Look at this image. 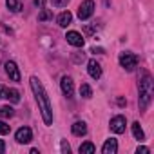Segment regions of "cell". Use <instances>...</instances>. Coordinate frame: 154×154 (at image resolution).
Masks as SVG:
<instances>
[{
	"label": "cell",
	"instance_id": "cell-12",
	"mask_svg": "<svg viewBox=\"0 0 154 154\" xmlns=\"http://www.w3.org/2000/svg\"><path fill=\"white\" fill-rule=\"evenodd\" d=\"M71 131H72L74 136H85L87 134V125H85V122H74Z\"/></svg>",
	"mask_w": 154,
	"mask_h": 154
},
{
	"label": "cell",
	"instance_id": "cell-19",
	"mask_svg": "<svg viewBox=\"0 0 154 154\" xmlns=\"http://www.w3.org/2000/svg\"><path fill=\"white\" fill-rule=\"evenodd\" d=\"M13 114H15V111H13V107H9V105H6V107L0 109V116H2V118H11Z\"/></svg>",
	"mask_w": 154,
	"mask_h": 154
},
{
	"label": "cell",
	"instance_id": "cell-21",
	"mask_svg": "<svg viewBox=\"0 0 154 154\" xmlns=\"http://www.w3.org/2000/svg\"><path fill=\"white\" fill-rule=\"evenodd\" d=\"M51 4H53L54 8H65V6L69 4V0H51Z\"/></svg>",
	"mask_w": 154,
	"mask_h": 154
},
{
	"label": "cell",
	"instance_id": "cell-15",
	"mask_svg": "<svg viewBox=\"0 0 154 154\" xmlns=\"http://www.w3.org/2000/svg\"><path fill=\"white\" fill-rule=\"evenodd\" d=\"M132 136L136 138V140H145V134H143V129L140 127V122H134L132 123Z\"/></svg>",
	"mask_w": 154,
	"mask_h": 154
},
{
	"label": "cell",
	"instance_id": "cell-27",
	"mask_svg": "<svg viewBox=\"0 0 154 154\" xmlns=\"http://www.w3.org/2000/svg\"><path fill=\"white\" fill-rule=\"evenodd\" d=\"M4 150H6V145H4V141H2V140H0V154H2Z\"/></svg>",
	"mask_w": 154,
	"mask_h": 154
},
{
	"label": "cell",
	"instance_id": "cell-22",
	"mask_svg": "<svg viewBox=\"0 0 154 154\" xmlns=\"http://www.w3.org/2000/svg\"><path fill=\"white\" fill-rule=\"evenodd\" d=\"M9 129H11V127H9L6 122H0V134H8V132H9Z\"/></svg>",
	"mask_w": 154,
	"mask_h": 154
},
{
	"label": "cell",
	"instance_id": "cell-18",
	"mask_svg": "<svg viewBox=\"0 0 154 154\" xmlns=\"http://www.w3.org/2000/svg\"><path fill=\"white\" fill-rule=\"evenodd\" d=\"M8 100H11L13 103H18L20 102V93L17 91V89H8V96H6Z\"/></svg>",
	"mask_w": 154,
	"mask_h": 154
},
{
	"label": "cell",
	"instance_id": "cell-5",
	"mask_svg": "<svg viewBox=\"0 0 154 154\" xmlns=\"http://www.w3.org/2000/svg\"><path fill=\"white\" fill-rule=\"evenodd\" d=\"M125 127H127V122H125V116H114L111 120V131L114 134H122L125 132Z\"/></svg>",
	"mask_w": 154,
	"mask_h": 154
},
{
	"label": "cell",
	"instance_id": "cell-9",
	"mask_svg": "<svg viewBox=\"0 0 154 154\" xmlns=\"http://www.w3.org/2000/svg\"><path fill=\"white\" fill-rule=\"evenodd\" d=\"M87 71H89V76L94 80H100V76H102V67L96 60H89L87 63Z\"/></svg>",
	"mask_w": 154,
	"mask_h": 154
},
{
	"label": "cell",
	"instance_id": "cell-20",
	"mask_svg": "<svg viewBox=\"0 0 154 154\" xmlns=\"http://www.w3.org/2000/svg\"><path fill=\"white\" fill-rule=\"evenodd\" d=\"M51 17H53V13H51L49 9H42L40 15H38V20H40V22H45V20H49Z\"/></svg>",
	"mask_w": 154,
	"mask_h": 154
},
{
	"label": "cell",
	"instance_id": "cell-13",
	"mask_svg": "<svg viewBox=\"0 0 154 154\" xmlns=\"http://www.w3.org/2000/svg\"><path fill=\"white\" fill-rule=\"evenodd\" d=\"M71 22H72V15H71V11H63V13L58 15V26H60V27H67Z\"/></svg>",
	"mask_w": 154,
	"mask_h": 154
},
{
	"label": "cell",
	"instance_id": "cell-7",
	"mask_svg": "<svg viewBox=\"0 0 154 154\" xmlns=\"http://www.w3.org/2000/svg\"><path fill=\"white\" fill-rule=\"evenodd\" d=\"M6 72L9 76V80L20 82V71H18V67H17L15 62H6Z\"/></svg>",
	"mask_w": 154,
	"mask_h": 154
},
{
	"label": "cell",
	"instance_id": "cell-26",
	"mask_svg": "<svg viewBox=\"0 0 154 154\" xmlns=\"http://www.w3.org/2000/svg\"><path fill=\"white\" fill-rule=\"evenodd\" d=\"M62 150H63V152H69V150H71V147H69L65 141H62Z\"/></svg>",
	"mask_w": 154,
	"mask_h": 154
},
{
	"label": "cell",
	"instance_id": "cell-2",
	"mask_svg": "<svg viewBox=\"0 0 154 154\" xmlns=\"http://www.w3.org/2000/svg\"><path fill=\"white\" fill-rule=\"evenodd\" d=\"M138 89H140L138 103H140V109L145 111V109L150 105V102H152V94H154V84H152V76H150V74H147V72L143 74V78L140 80Z\"/></svg>",
	"mask_w": 154,
	"mask_h": 154
},
{
	"label": "cell",
	"instance_id": "cell-16",
	"mask_svg": "<svg viewBox=\"0 0 154 154\" xmlns=\"http://www.w3.org/2000/svg\"><path fill=\"white\" fill-rule=\"evenodd\" d=\"M78 150H80V154H93V152L96 150V147H94L91 141H85V143H82V145H80V149H78Z\"/></svg>",
	"mask_w": 154,
	"mask_h": 154
},
{
	"label": "cell",
	"instance_id": "cell-1",
	"mask_svg": "<svg viewBox=\"0 0 154 154\" xmlns=\"http://www.w3.org/2000/svg\"><path fill=\"white\" fill-rule=\"evenodd\" d=\"M31 89L35 93V98L38 102V107H40V112H42V120L45 125H51L53 123V105H51V100L42 85V82L36 78V76H31Z\"/></svg>",
	"mask_w": 154,
	"mask_h": 154
},
{
	"label": "cell",
	"instance_id": "cell-25",
	"mask_svg": "<svg viewBox=\"0 0 154 154\" xmlns=\"http://www.w3.org/2000/svg\"><path fill=\"white\" fill-rule=\"evenodd\" d=\"M44 4H45V0H35V6H36V8H40V9L44 8Z\"/></svg>",
	"mask_w": 154,
	"mask_h": 154
},
{
	"label": "cell",
	"instance_id": "cell-24",
	"mask_svg": "<svg viewBox=\"0 0 154 154\" xmlns=\"http://www.w3.org/2000/svg\"><path fill=\"white\" fill-rule=\"evenodd\" d=\"M6 96H8V87L0 85V98H6Z\"/></svg>",
	"mask_w": 154,
	"mask_h": 154
},
{
	"label": "cell",
	"instance_id": "cell-28",
	"mask_svg": "<svg viewBox=\"0 0 154 154\" xmlns=\"http://www.w3.org/2000/svg\"><path fill=\"white\" fill-rule=\"evenodd\" d=\"M125 103H127V102H125V100H123V98H118V105H120V107H123V105H125Z\"/></svg>",
	"mask_w": 154,
	"mask_h": 154
},
{
	"label": "cell",
	"instance_id": "cell-14",
	"mask_svg": "<svg viewBox=\"0 0 154 154\" xmlns=\"http://www.w3.org/2000/svg\"><path fill=\"white\" fill-rule=\"evenodd\" d=\"M6 6L9 11L18 13V11H22V0H6Z\"/></svg>",
	"mask_w": 154,
	"mask_h": 154
},
{
	"label": "cell",
	"instance_id": "cell-10",
	"mask_svg": "<svg viewBox=\"0 0 154 154\" xmlns=\"http://www.w3.org/2000/svg\"><path fill=\"white\" fill-rule=\"evenodd\" d=\"M60 87H62V93H63L65 96H72V93H74V85H72L71 76H62Z\"/></svg>",
	"mask_w": 154,
	"mask_h": 154
},
{
	"label": "cell",
	"instance_id": "cell-3",
	"mask_svg": "<svg viewBox=\"0 0 154 154\" xmlns=\"http://www.w3.org/2000/svg\"><path fill=\"white\" fill-rule=\"evenodd\" d=\"M120 65L125 71H134L138 65V56L134 53H122L120 54Z\"/></svg>",
	"mask_w": 154,
	"mask_h": 154
},
{
	"label": "cell",
	"instance_id": "cell-6",
	"mask_svg": "<svg viewBox=\"0 0 154 154\" xmlns=\"http://www.w3.org/2000/svg\"><path fill=\"white\" fill-rule=\"evenodd\" d=\"M15 138H17L18 143H29V141L33 140V132H31L29 127H20V129L17 131Z\"/></svg>",
	"mask_w": 154,
	"mask_h": 154
},
{
	"label": "cell",
	"instance_id": "cell-23",
	"mask_svg": "<svg viewBox=\"0 0 154 154\" xmlns=\"http://www.w3.org/2000/svg\"><path fill=\"white\" fill-rule=\"evenodd\" d=\"M136 152H138V154H149L150 150H149L147 147H143V145H141V147H138V149H136Z\"/></svg>",
	"mask_w": 154,
	"mask_h": 154
},
{
	"label": "cell",
	"instance_id": "cell-17",
	"mask_svg": "<svg viewBox=\"0 0 154 154\" xmlns=\"http://www.w3.org/2000/svg\"><path fill=\"white\" fill-rule=\"evenodd\" d=\"M80 96H82V98H91V96H93V89H91L89 84H82V87H80Z\"/></svg>",
	"mask_w": 154,
	"mask_h": 154
},
{
	"label": "cell",
	"instance_id": "cell-4",
	"mask_svg": "<svg viewBox=\"0 0 154 154\" xmlns=\"http://www.w3.org/2000/svg\"><path fill=\"white\" fill-rule=\"evenodd\" d=\"M93 13H94V2H93V0H85V2L80 4V8H78V18L80 20L91 18Z\"/></svg>",
	"mask_w": 154,
	"mask_h": 154
},
{
	"label": "cell",
	"instance_id": "cell-11",
	"mask_svg": "<svg viewBox=\"0 0 154 154\" xmlns=\"http://www.w3.org/2000/svg\"><path fill=\"white\" fill-rule=\"evenodd\" d=\"M102 152H103V154H116V152H118V141H116L114 138H109V140L103 143Z\"/></svg>",
	"mask_w": 154,
	"mask_h": 154
},
{
	"label": "cell",
	"instance_id": "cell-8",
	"mask_svg": "<svg viewBox=\"0 0 154 154\" xmlns=\"http://www.w3.org/2000/svg\"><path fill=\"white\" fill-rule=\"evenodd\" d=\"M65 38H67V42H69L71 45H74V47H84V36H82L78 31H69Z\"/></svg>",
	"mask_w": 154,
	"mask_h": 154
}]
</instances>
